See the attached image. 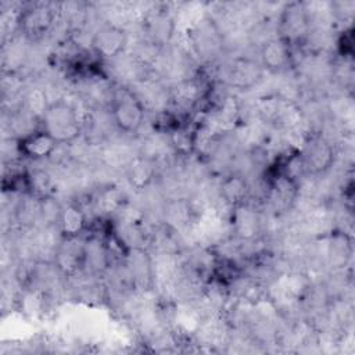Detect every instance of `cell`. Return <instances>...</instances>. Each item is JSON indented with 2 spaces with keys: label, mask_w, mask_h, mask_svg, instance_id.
<instances>
[{
  "label": "cell",
  "mask_w": 355,
  "mask_h": 355,
  "mask_svg": "<svg viewBox=\"0 0 355 355\" xmlns=\"http://www.w3.org/2000/svg\"><path fill=\"white\" fill-rule=\"evenodd\" d=\"M83 126L85 122L76 105L67 98L50 101L40 118V128L61 146L75 143L82 136Z\"/></svg>",
  "instance_id": "6da1fadb"
},
{
  "label": "cell",
  "mask_w": 355,
  "mask_h": 355,
  "mask_svg": "<svg viewBox=\"0 0 355 355\" xmlns=\"http://www.w3.org/2000/svg\"><path fill=\"white\" fill-rule=\"evenodd\" d=\"M147 111L128 87L116 89L110 105L114 128L122 135H136L146 122Z\"/></svg>",
  "instance_id": "7a4b0ae2"
},
{
  "label": "cell",
  "mask_w": 355,
  "mask_h": 355,
  "mask_svg": "<svg viewBox=\"0 0 355 355\" xmlns=\"http://www.w3.org/2000/svg\"><path fill=\"white\" fill-rule=\"evenodd\" d=\"M128 40L129 36L122 25L105 21L93 32L90 46L100 58L111 61L125 54Z\"/></svg>",
  "instance_id": "3957f363"
},
{
  "label": "cell",
  "mask_w": 355,
  "mask_h": 355,
  "mask_svg": "<svg viewBox=\"0 0 355 355\" xmlns=\"http://www.w3.org/2000/svg\"><path fill=\"white\" fill-rule=\"evenodd\" d=\"M58 4L35 3L28 8L21 10L18 31L25 37H40L46 35L58 18Z\"/></svg>",
  "instance_id": "277c9868"
},
{
  "label": "cell",
  "mask_w": 355,
  "mask_h": 355,
  "mask_svg": "<svg viewBox=\"0 0 355 355\" xmlns=\"http://www.w3.org/2000/svg\"><path fill=\"white\" fill-rule=\"evenodd\" d=\"M302 164L305 173L312 176L323 175L334 164V150L329 140L324 137H315L306 141L305 150L302 151Z\"/></svg>",
  "instance_id": "5b68a950"
},
{
  "label": "cell",
  "mask_w": 355,
  "mask_h": 355,
  "mask_svg": "<svg viewBox=\"0 0 355 355\" xmlns=\"http://www.w3.org/2000/svg\"><path fill=\"white\" fill-rule=\"evenodd\" d=\"M263 68L259 61L248 57H236L230 61L227 68V83L232 87L245 90L255 86L263 76Z\"/></svg>",
  "instance_id": "8992f818"
},
{
  "label": "cell",
  "mask_w": 355,
  "mask_h": 355,
  "mask_svg": "<svg viewBox=\"0 0 355 355\" xmlns=\"http://www.w3.org/2000/svg\"><path fill=\"white\" fill-rule=\"evenodd\" d=\"M61 144H58L42 128L18 139V147L22 158L32 161H43L51 158Z\"/></svg>",
  "instance_id": "52a82bcc"
},
{
  "label": "cell",
  "mask_w": 355,
  "mask_h": 355,
  "mask_svg": "<svg viewBox=\"0 0 355 355\" xmlns=\"http://www.w3.org/2000/svg\"><path fill=\"white\" fill-rule=\"evenodd\" d=\"M291 44L280 36L263 43L259 50V64L269 72H280L288 68L293 60Z\"/></svg>",
  "instance_id": "ba28073f"
},
{
  "label": "cell",
  "mask_w": 355,
  "mask_h": 355,
  "mask_svg": "<svg viewBox=\"0 0 355 355\" xmlns=\"http://www.w3.org/2000/svg\"><path fill=\"white\" fill-rule=\"evenodd\" d=\"M352 255V240L345 230H331L326 241V259L333 269H343Z\"/></svg>",
  "instance_id": "9c48e42d"
},
{
  "label": "cell",
  "mask_w": 355,
  "mask_h": 355,
  "mask_svg": "<svg viewBox=\"0 0 355 355\" xmlns=\"http://www.w3.org/2000/svg\"><path fill=\"white\" fill-rule=\"evenodd\" d=\"M87 227L86 212L75 202L62 204L58 230L64 239H78Z\"/></svg>",
  "instance_id": "30bf717a"
},
{
  "label": "cell",
  "mask_w": 355,
  "mask_h": 355,
  "mask_svg": "<svg viewBox=\"0 0 355 355\" xmlns=\"http://www.w3.org/2000/svg\"><path fill=\"white\" fill-rule=\"evenodd\" d=\"M125 171L129 184L136 190L147 189L157 178V164L140 155H136Z\"/></svg>",
  "instance_id": "8fae6325"
}]
</instances>
